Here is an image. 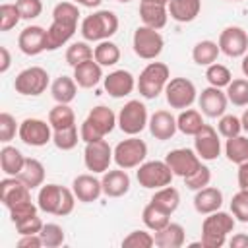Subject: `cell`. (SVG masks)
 Wrapping results in <instances>:
<instances>
[{"instance_id": "14", "label": "cell", "mask_w": 248, "mask_h": 248, "mask_svg": "<svg viewBox=\"0 0 248 248\" xmlns=\"http://www.w3.org/2000/svg\"><path fill=\"white\" fill-rule=\"evenodd\" d=\"M19 140L31 147H43L52 141V126L41 118H25L19 124Z\"/></svg>"}, {"instance_id": "54", "label": "cell", "mask_w": 248, "mask_h": 248, "mask_svg": "<svg viewBox=\"0 0 248 248\" xmlns=\"http://www.w3.org/2000/svg\"><path fill=\"white\" fill-rule=\"evenodd\" d=\"M41 246H43L41 234H23L17 240V248H41Z\"/></svg>"}, {"instance_id": "25", "label": "cell", "mask_w": 248, "mask_h": 248, "mask_svg": "<svg viewBox=\"0 0 248 248\" xmlns=\"http://www.w3.org/2000/svg\"><path fill=\"white\" fill-rule=\"evenodd\" d=\"M223 205V192L213 186H205L196 192L194 196V207L202 215H209L213 211H219Z\"/></svg>"}, {"instance_id": "34", "label": "cell", "mask_w": 248, "mask_h": 248, "mask_svg": "<svg viewBox=\"0 0 248 248\" xmlns=\"http://www.w3.org/2000/svg\"><path fill=\"white\" fill-rule=\"evenodd\" d=\"M225 155L234 165L248 163V138H244V136L229 138L225 143Z\"/></svg>"}, {"instance_id": "23", "label": "cell", "mask_w": 248, "mask_h": 248, "mask_svg": "<svg viewBox=\"0 0 248 248\" xmlns=\"http://www.w3.org/2000/svg\"><path fill=\"white\" fill-rule=\"evenodd\" d=\"M147 126H149L151 136H153L155 140H161V141L170 140V138L176 134V130H178L176 118H174L169 110H155V112L151 114Z\"/></svg>"}, {"instance_id": "27", "label": "cell", "mask_w": 248, "mask_h": 248, "mask_svg": "<svg viewBox=\"0 0 248 248\" xmlns=\"http://www.w3.org/2000/svg\"><path fill=\"white\" fill-rule=\"evenodd\" d=\"M167 10L174 21L190 23L198 17V14L202 10V0H170Z\"/></svg>"}, {"instance_id": "32", "label": "cell", "mask_w": 248, "mask_h": 248, "mask_svg": "<svg viewBox=\"0 0 248 248\" xmlns=\"http://www.w3.org/2000/svg\"><path fill=\"white\" fill-rule=\"evenodd\" d=\"M17 178L25 186H29L31 190L43 186V182H45V167H43V163L39 159L27 157L25 159V165H23V170L17 174Z\"/></svg>"}, {"instance_id": "60", "label": "cell", "mask_w": 248, "mask_h": 248, "mask_svg": "<svg viewBox=\"0 0 248 248\" xmlns=\"http://www.w3.org/2000/svg\"><path fill=\"white\" fill-rule=\"evenodd\" d=\"M242 74L248 78V52H246L244 58H242Z\"/></svg>"}, {"instance_id": "52", "label": "cell", "mask_w": 248, "mask_h": 248, "mask_svg": "<svg viewBox=\"0 0 248 248\" xmlns=\"http://www.w3.org/2000/svg\"><path fill=\"white\" fill-rule=\"evenodd\" d=\"M21 14V19H35L43 12V2L41 0H17L16 2Z\"/></svg>"}, {"instance_id": "1", "label": "cell", "mask_w": 248, "mask_h": 248, "mask_svg": "<svg viewBox=\"0 0 248 248\" xmlns=\"http://www.w3.org/2000/svg\"><path fill=\"white\" fill-rule=\"evenodd\" d=\"M79 8L74 2H60L52 10V23L46 29V50H56L66 45L78 27Z\"/></svg>"}, {"instance_id": "40", "label": "cell", "mask_w": 248, "mask_h": 248, "mask_svg": "<svg viewBox=\"0 0 248 248\" xmlns=\"http://www.w3.org/2000/svg\"><path fill=\"white\" fill-rule=\"evenodd\" d=\"M227 99L234 105V107H248V79L246 78H238L232 79L227 85Z\"/></svg>"}, {"instance_id": "13", "label": "cell", "mask_w": 248, "mask_h": 248, "mask_svg": "<svg viewBox=\"0 0 248 248\" xmlns=\"http://www.w3.org/2000/svg\"><path fill=\"white\" fill-rule=\"evenodd\" d=\"M196 85L188 78H172L165 87V97L170 108H190L196 101Z\"/></svg>"}, {"instance_id": "63", "label": "cell", "mask_w": 248, "mask_h": 248, "mask_svg": "<svg viewBox=\"0 0 248 248\" xmlns=\"http://www.w3.org/2000/svg\"><path fill=\"white\" fill-rule=\"evenodd\" d=\"M227 2H240V0H227Z\"/></svg>"}, {"instance_id": "49", "label": "cell", "mask_w": 248, "mask_h": 248, "mask_svg": "<svg viewBox=\"0 0 248 248\" xmlns=\"http://www.w3.org/2000/svg\"><path fill=\"white\" fill-rule=\"evenodd\" d=\"M231 211L240 223H248V192L240 190L231 200Z\"/></svg>"}, {"instance_id": "26", "label": "cell", "mask_w": 248, "mask_h": 248, "mask_svg": "<svg viewBox=\"0 0 248 248\" xmlns=\"http://www.w3.org/2000/svg\"><path fill=\"white\" fill-rule=\"evenodd\" d=\"M74 79L83 89L95 87L103 79V66L95 58H91V60H87V62H83V64L74 68Z\"/></svg>"}, {"instance_id": "46", "label": "cell", "mask_w": 248, "mask_h": 248, "mask_svg": "<svg viewBox=\"0 0 248 248\" xmlns=\"http://www.w3.org/2000/svg\"><path fill=\"white\" fill-rule=\"evenodd\" d=\"M21 19L17 4H2L0 6V31L14 29Z\"/></svg>"}, {"instance_id": "53", "label": "cell", "mask_w": 248, "mask_h": 248, "mask_svg": "<svg viewBox=\"0 0 248 248\" xmlns=\"http://www.w3.org/2000/svg\"><path fill=\"white\" fill-rule=\"evenodd\" d=\"M43 225H45V223L41 221V217L33 215V217H27V219L16 223V229H17L19 236H23V234H39L41 229H43Z\"/></svg>"}, {"instance_id": "51", "label": "cell", "mask_w": 248, "mask_h": 248, "mask_svg": "<svg viewBox=\"0 0 248 248\" xmlns=\"http://www.w3.org/2000/svg\"><path fill=\"white\" fill-rule=\"evenodd\" d=\"M37 207H39V205H35L31 200L14 205L12 209H8V211H10V219H12V223L16 225V223H19V221H23V219H27V217L37 215Z\"/></svg>"}, {"instance_id": "37", "label": "cell", "mask_w": 248, "mask_h": 248, "mask_svg": "<svg viewBox=\"0 0 248 248\" xmlns=\"http://www.w3.org/2000/svg\"><path fill=\"white\" fill-rule=\"evenodd\" d=\"M219 52L221 50H219V45L217 43H213V41H200L192 48V58L200 66H209V64H213L217 60Z\"/></svg>"}, {"instance_id": "29", "label": "cell", "mask_w": 248, "mask_h": 248, "mask_svg": "<svg viewBox=\"0 0 248 248\" xmlns=\"http://www.w3.org/2000/svg\"><path fill=\"white\" fill-rule=\"evenodd\" d=\"M184 240L186 232L180 223H169L161 231H155V246L159 248H180Z\"/></svg>"}, {"instance_id": "16", "label": "cell", "mask_w": 248, "mask_h": 248, "mask_svg": "<svg viewBox=\"0 0 248 248\" xmlns=\"http://www.w3.org/2000/svg\"><path fill=\"white\" fill-rule=\"evenodd\" d=\"M217 45H219V50L229 58H238L248 52V35L242 27L231 25L221 31Z\"/></svg>"}, {"instance_id": "30", "label": "cell", "mask_w": 248, "mask_h": 248, "mask_svg": "<svg viewBox=\"0 0 248 248\" xmlns=\"http://www.w3.org/2000/svg\"><path fill=\"white\" fill-rule=\"evenodd\" d=\"M25 159L27 157H23V153L14 145H4L0 149V167L6 176H17L23 170Z\"/></svg>"}, {"instance_id": "57", "label": "cell", "mask_w": 248, "mask_h": 248, "mask_svg": "<svg viewBox=\"0 0 248 248\" xmlns=\"http://www.w3.org/2000/svg\"><path fill=\"white\" fill-rule=\"evenodd\" d=\"M0 56H2V60H0V72H2V74H6V72H8V68H10V62H12L10 52H8V48H6V46H0Z\"/></svg>"}, {"instance_id": "9", "label": "cell", "mask_w": 248, "mask_h": 248, "mask_svg": "<svg viewBox=\"0 0 248 248\" xmlns=\"http://www.w3.org/2000/svg\"><path fill=\"white\" fill-rule=\"evenodd\" d=\"M147 124H149L147 107L138 99L128 101L118 112V128L128 136H138L140 132H143Z\"/></svg>"}, {"instance_id": "44", "label": "cell", "mask_w": 248, "mask_h": 248, "mask_svg": "<svg viewBox=\"0 0 248 248\" xmlns=\"http://www.w3.org/2000/svg\"><path fill=\"white\" fill-rule=\"evenodd\" d=\"M39 234L43 238V246H46V248H58V246L64 244V238H66L64 229L60 225H56V223L43 225V229H41Z\"/></svg>"}, {"instance_id": "22", "label": "cell", "mask_w": 248, "mask_h": 248, "mask_svg": "<svg viewBox=\"0 0 248 248\" xmlns=\"http://www.w3.org/2000/svg\"><path fill=\"white\" fill-rule=\"evenodd\" d=\"M72 190H74V194L79 202L91 203V202H97L99 196L103 194V184L93 174H79V176L74 178Z\"/></svg>"}, {"instance_id": "48", "label": "cell", "mask_w": 248, "mask_h": 248, "mask_svg": "<svg viewBox=\"0 0 248 248\" xmlns=\"http://www.w3.org/2000/svg\"><path fill=\"white\" fill-rule=\"evenodd\" d=\"M153 244H155V236L147 231H132L122 240V246H128V248H151Z\"/></svg>"}, {"instance_id": "18", "label": "cell", "mask_w": 248, "mask_h": 248, "mask_svg": "<svg viewBox=\"0 0 248 248\" xmlns=\"http://www.w3.org/2000/svg\"><path fill=\"white\" fill-rule=\"evenodd\" d=\"M17 46L27 56L41 54L43 50H46V29H43L41 25H27L17 37Z\"/></svg>"}, {"instance_id": "6", "label": "cell", "mask_w": 248, "mask_h": 248, "mask_svg": "<svg viewBox=\"0 0 248 248\" xmlns=\"http://www.w3.org/2000/svg\"><path fill=\"white\" fill-rule=\"evenodd\" d=\"M169 79H170V70L167 64L149 62L138 78V91L143 99H155L159 97V93L165 91Z\"/></svg>"}, {"instance_id": "4", "label": "cell", "mask_w": 248, "mask_h": 248, "mask_svg": "<svg viewBox=\"0 0 248 248\" xmlns=\"http://www.w3.org/2000/svg\"><path fill=\"white\" fill-rule=\"evenodd\" d=\"M234 229V215L231 217L225 211L209 213L202 223V246L203 248H221L227 240V234Z\"/></svg>"}, {"instance_id": "20", "label": "cell", "mask_w": 248, "mask_h": 248, "mask_svg": "<svg viewBox=\"0 0 248 248\" xmlns=\"http://www.w3.org/2000/svg\"><path fill=\"white\" fill-rule=\"evenodd\" d=\"M198 103H200V108H202V112H203L205 116H209V118H219V116L225 114L229 99H227V93H223L219 87L209 85V87H205V89L200 93Z\"/></svg>"}, {"instance_id": "62", "label": "cell", "mask_w": 248, "mask_h": 248, "mask_svg": "<svg viewBox=\"0 0 248 248\" xmlns=\"http://www.w3.org/2000/svg\"><path fill=\"white\" fill-rule=\"evenodd\" d=\"M118 2H122V4H126V2H130V0H118Z\"/></svg>"}, {"instance_id": "33", "label": "cell", "mask_w": 248, "mask_h": 248, "mask_svg": "<svg viewBox=\"0 0 248 248\" xmlns=\"http://www.w3.org/2000/svg\"><path fill=\"white\" fill-rule=\"evenodd\" d=\"M151 203L157 205L159 209H163L165 213L172 215L180 205V194H178L176 188H172L169 184V186H163V188L155 190V194L151 196Z\"/></svg>"}, {"instance_id": "42", "label": "cell", "mask_w": 248, "mask_h": 248, "mask_svg": "<svg viewBox=\"0 0 248 248\" xmlns=\"http://www.w3.org/2000/svg\"><path fill=\"white\" fill-rule=\"evenodd\" d=\"M81 136H78V126H70V128H64V130H54L52 132V143L62 149V151H70L78 145Z\"/></svg>"}, {"instance_id": "56", "label": "cell", "mask_w": 248, "mask_h": 248, "mask_svg": "<svg viewBox=\"0 0 248 248\" xmlns=\"http://www.w3.org/2000/svg\"><path fill=\"white\" fill-rule=\"evenodd\" d=\"M231 248H248V234H234L231 240H229Z\"/></svg>"}, {"instance_id": "43", "label": "cell", "mask_w": 248, "mask_h": 248, "mask_svg": "<svg viewBox=\"0 0 248 248\" xmlns=\"http://www.w3.org/2000/svg\"><path fill=\"white\" fill-rule=\"evenodd\" d=\"M205 78H207V81H209V85H213V87H227L231 81H232V74H231V70L227 68V66H223V64H217V62H213V64H209L207 66V70H205Z\"/></svg>"}, {"instance_id": "21", "label": "cell", "mask_w": 248, "mask_h": 248, "mask_svg": "<svg viewBox=\"0 0 248 248\" xmlns=\"http://www.w3.org/2000/svg\"><path fill=\"white\" fill-rule=\"evenodd\" d=\"M103 83H105V91L110 97H114V99L130 95L134 91V87H136V79H134V76L128 70H114V72H110L103 79Z\"/></svg>"}, {"instance_id": "35", "label": "cell", "mask_w": 248, "mask_h": 248, "mask_svg": "<svg viewBox=\"0 0 248 248\" xmlns=\"http://www.w3.org/2000/svg\"><path fill=\"white\" fill-rule=\"evenodd\" d=\"M203 124H205V122H203L202 114H200L198 110H194V108H184V110L176 116V126H178V130H180L182 134H186V136H196V134L202 130Z\"/></svg>"}, {"instance_id": "59", "label": "cell", "mask_w": 248, "mask_h": 248, "mask_svg": "<svg viewBox=\"0 0 248 248\" xmlns=\"http://www.w3.org/2000/svg\"><path fill=\"white\" fill-rule=\"evenodd\" d=\"M240 122H242V130H244V132H248V108L244 110V114H242Z\"/></svg>"}, {"instance_id": "36", "label": "cell", "mask_w": 248, "mask_h": 248, "mask_svg": "<svg viewBox=\"0 0 248 248\" xmlns=\"http://www.w3.org/2000/svg\"><path fill=\"white\" fill-rule=\"evenodd\" d=\"M48 124L52 126V130H64V128H70L76 124V114L74 110L64 105V103H58L56 107L50 108L48 112Z\"/></svg>"}, {"instance_id": "50", "label": "cell", "mask_w": 248, "mask_h": 248, "mask_svg": "<svg viewBox=\"0 0 248 248\" xmlns=\"http://www.w3.org/2000/svg\"><path fill=\"white\" fill-rule=\"evenodd\" d=\"M16 130H19V126L16 124V118L10 112H0V141L8 143L14 140Z\"/></svg>"}, {"instance_id": "11", "label": "cell", "mask_w": 248, "mask_h": 248, "mask_svg": "<svg viewBox=\"0 0 248 248\" xmlns=\"http://www.w3.org/2000/svg\"><path fill=\"white\" fill-rule=\"evenodd\" d=\"M46 87H48V72L41 66L25 68L14 79V89L19 95H27V97H37L45 93Z\"/></svg>"}, {"instance_id": "2", "label": "cell", "mask_w": 248, "mask_h": 248, "mask_svg": "<svg viewBox=\"0 0 248 248\" xmlns=\"http://www.w3.org/2000/svg\"><path fill=\"white\" fill-rule=\"evenodd\" d=\"M76 200L78 198L70 188H64L60 184H43L37 196V205L45 213L66 217L74 211Z\"/></svg>"}, {"instance_id": "17", "label": "cell", "mask_w": 248, "mask_h": 248, "mask_svg": "<svg viewBox=\"0 0 248 248\" xmlns=\"http://www.w3.org/2000/svg\"><path fill=\"white\" fill-rule=\"evenodd\" d=\"M194 151L203 161H215L221 155V140L211 124H203L202 130L194 136Z\"/></svg>"}, {"instance_id": "5", "label": "cell", "mask_w": 248, "mask_h": 248, "mask_svg": "<svg viewBox=\"0 0 248 248\" xmlns=\"http://www.w3.org/2000/svg\"><path fill=\"white\" fill-rule=\"evenodd\" d=\"M81 37L85 41H107L118 31V17L110 10H99L81 21Z\"/></svg>"}, {"instance_id": "19", "label": "cell", "mask_w": 248, "mask_h": 248, "mask_svg": "<svg viewBox=\"0 0 248 248\" xmlns=\"http://www.w3.org/2000/svg\"><path fill=\"white\" fill-rule=\"evenodd\" d=\"M0 200L8 209H12L21 202L31 200V188L25 186L17 176H6L0 182Z\"/></svg>"}, {"instance_id": "38", "label": "cell", "mask_w": 248, "mask_h": 248, "mask_svg": "<svg viewBox=\"0 0 248 248\" xmlns=\"http://www.w3.org/2000/svg\"><path fill=\"white\" fill-rule=\"evenodd\" d=\"M141 219H143V225H145L149 231H161L163 227H167V225L170 223V215L165 213L163 209H159L157 205H153L151 202L143 207Z\"/></svg>"}, {"instance_id": "41", "label": "cell", "mask_w": 248, "mask_h": 248, "mask_svg": "<svg viewBox=\"0 0 248 248\" xmlns=\"http://www.w3.org/2000/svg\"><path fill=\"white\" fill-rule=\"evenodd\" d=\"M91 58H93V48H91L85 41L72 43V45L68 46V50H66V62H68L72 68H76V66L87 62V60H91Z\"/></svg>"}, {"instance_id": "28", "label": "cell", "mask_w": 248, "mask_h": 248, "mask_svg": "<svg viewBox=\"0 0 248 248\" xmlns=\"http://www.w3.org/2000/svg\"><path fill=\"white\" fill-rule=\"evenodd\" d=\"M140 17H141L143 25L153 27V29H163L167 25V19H169V10L163 4L141 0V4H140Z\"/></svg>"}, {"instance_id": "55", "label": "cell", "mask_w": 248, "mask_h": 248, "mask_svg": "<svg viewBox=\"0 0 248 248\" xmlns=\"http://www.w3.org/2000/svg\"><path fill=\"white\" fill-rule=\"evenodd\" d=\"M238 188L248 192V163L238 165Z\"/></svg>"}, {"instance_id": "24", "label": "cell", "mask_w": 248, "mask_h": 248, "mask_svg": "<svg viewBox=\"0 0 248 248\" xmlns=\"http://www.w3.org/2000/svg\"><path fill=\"white\" fill-rule=\"evenodd\" d=\"M103 194L108 198H120L124 194H128L130 190V176L126 172V169H116V170H107L103 174Z\"/></svg>"}, {"instance_id": "58", "label": "cell", "mask_w": 248, "mask_h": 248, "mask_svg": "<svg viewBox=\"0 0 248 248\" xmlns=\"http://www.w3.org/2000/svg\"><path fill=\"white\" fill-rule=\"evenodd\" d=\"M72 2L78 6H85V8H97V6H101L103 0H72Z\"/></svg>"}, {"instance_id": "47", "label": "cell", "mask_w": 248, "mask_h": 248, "mask_svg": "<svg viewBox=\"0 0 248 248\" xmlns=\"http://www.w3.org/2000/svg\"><path fill=\"white\" fill-rule=\"evenodd\" d=\"M209 180H211V169L205 167V165H202L198 170H194L190 176L184 178V184H186V188L198 192V190L205 188V186L209 184Z\"/></svg>"}, {"instance_id": "8", "label": "cell", "mask_w": 248, "mask_h": 248, "mask_svg": "<svg viewBox=\"0 0 248 248\" xmlns=\"http://www.w3.org/2000/svg\"><path fill=\"white\" fill-rule=\"evenodd\" d=\"M132 46L134 52L143 58V60H155L165 46V41L159 33V29L147 27V25H140L134 31V39H132Z\"/></svg>"}, {"instance_id": "31", "label": "cell", "mask_w": 248, "mask_h": 248, "mask_svg": "<svg viewBox=\"0 0 248 248\" xmlns=\"http://www.w3.org/2000/svg\"><path fill=\"white\" fill-rule=\"evenodd\" d=\"M50 93H52V99L56 103H72L76 99V93H78V83L74 78H68V76H58L52 85H50Z\"/></svg>"}, {"instance_id": "12", "label": "cell", "mask_w": 248, "mask_h": 248, "mask_svg": "<svg viewBox=\"0 0 248 248\" xmlns=\"http://www.w3.org/2000/svg\"><path fill=\"white\" fill-rule=\"evenodd\" d=\"M114 161V151L110 149L107 140H95V141H87L85 149H83V163L87 167V170L95 172H107L108 165Z\"/></svg>"}, {"instance_id": "45", "label": "cell", "mask_w": 248, "mask_h": 248, "mask_svg": "<svg viewBox=\"0 0 248 248\" xmlns=\"http://www.w3.org/2000/svg\"><path fill=\"white\" fill-rule=\"evenodd\" d=\"M217 130L223 138H234V136H240L242 132V122L238 116L234 114H223L219 116V122H217Z\"/></svg>"}, {"instance_id": "61", "label": "cell", "mask_w": 248, "mask_h": 248, "mask_svg": "<svg viewBox=\"0 0 248 248\" xmlns=\"http://www.w3.org/2000/svg\"><path fill=\"white\" fill-rule=\"evenodd\" d=\"M145 2H155V4H163V6H169L170 0H145Z\"/></svg>"}, {"instance_id": "39", "label": "cell", "mask_w": 248, "mask_h": 248, "mask_svg": "<svg viewBox=\"0 0 248 248\" xmlns=\"http://www.w3.org/2000/svg\"><path fill=\"white\" fill-rule=\"evenodd\" d=\"M93 58L101 64V66H114L120 60V48L118 45H114L112 41H101L95 48H93Z\"/></svg>"}, {"instance_id": "7", "label": "cell", "mask_w": 248, "mask_h": 248, "mask_svg": "<svg viewBox=\"0 0 248 248\" xmlns=\"http://www.w3.org/2000/svg\"><path fill=\"white\" fill-rule=\"evenodd\" d=\"M172 176L174 174L167 165V161H143L136 170V178L140 186L149 190H159L163 186H169L172 182Z\"/></svg>"}, {"instance_id": "3", "label": "cell", "mask_w": 248, "mask_h": 248, "mask_svg": "<svg viewBox=\"0 0 248 248\" xmlns=\"http://www.w3.org/2000/svg\"><path fill=\"white\" fill-rule=\"evenodd\" d=\"M116 124H118V116L112 112V108L99 105V107H93L91 112L87 114V118L83 120L81 128H79V136L85 143L95 141V140H101L107 134H110Z\"/></svg>"}, {"instance_id": "10", "label": "cell", "mask_w": 248, "mask_h": 248, "mask_svg": "<svg viewBox=\"0 0 248 248\" xmlns=\"http://www.w3.org/2000/svg\"><path fill=\"white\" fill-rule=\"evenodd\" d=\"M112 151H114V163L126 170L140 167L147 157L145 141L136 136H130L128 140H122L120 143H116V147Z\"/></svg>"}, {"instance_id": "15", "label": "cell", "mask_w": 248, "mask_h": 248, "mask_svg": "<svg viewBox=\"0 0 248 248\" xmlns=\"http://www.w3.org/2000/svg\"><path fill=\"white\" fill-rule=\"evenodd\" d=\"M165 161L170 167L172 174L174 176H182V178L190 176L194 170H198L202 167V159L198 157V153L188 149V147H178V149L169 151Z\"/></svg>"}]
</instances>
